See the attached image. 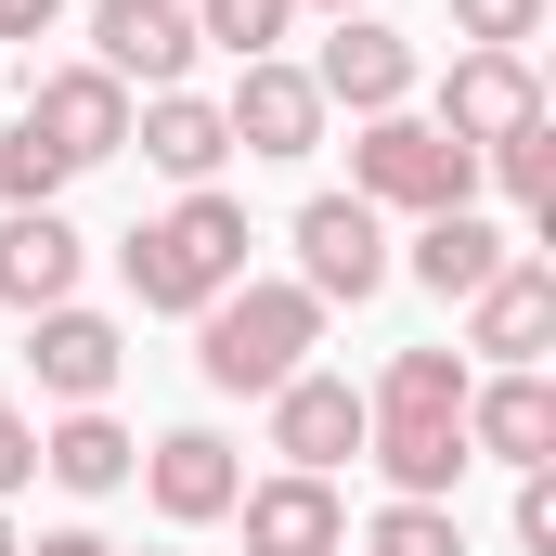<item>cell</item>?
<instances>
[{"mask_svg":"<svg viewBox=\"0 0 556 556\" xmlns=\"http://www.w3.org/2000/svg\"><path fill=\"white\" fill-rule=\"evenodd\" d=\"M130 466H142V440L104 402H78L65 427H39V479H65V492H130Z\"/></svg>","mask_w":556,"mask_h":556,"instance_id":"cell-19","label":"cell"},{"mask_svg":"<svg viewBox=\"0 0 556 556\" xmlns=\"http://www.w3.org/2000/svg\"><path fill=\"white\" fill-rule=\"evenodd\" d=\"M466 350H492V376H531L556 350V273L544 260H505V273L466 298Z\"/></svg>","mask_w":556,"mask_h":556,"instance_id":"cell-11","label":"cell"},{"mask_svg":"<svg viewBox=\"0 0 556 556\" xmlns=\"http://www.w3.org/2000/svg\"><path fill=\"white\" fill-rule=\"evenodd\" d=\"M65 26V0H0V39H52Z\"/></svg>","mask_w":556,"mask_h":556,"instance_id":"cell-28","label":"cell"},{"mask_svg":"<svg viewBox=\"0 0 556 556\" xmlns=\"http://www.w3.org/2000/svg\"><path fill=\"white\" fill-rule=\"evenodd\" d=\"M65 181H78V168H65V155H52V142L26 130V117H13V130H0V207H52V194H65Z\"/></svg>","mask_w":556,"mask_h":556,"instance_id":"cell-24","label":"cell"},{"mask_svg":"<svg viewBox=\"0 0 556 556\" xmlns=\"http://www.w3.org/2000/svg\"><path fill=\"white\" fill-rule=\"evenodd\" d=\"M311 91H324V117H337V104H350V117H389V104H415V39L376 26V13H337L324 52H311Z\"/></svg>","mask_w":556,"mask_h":556,"instance_id":"cell-6","label":"cell"},{"mask_svg":"<svg viewBox=\"0 0 556 556\" xmlns=\"http://www.w3.org/2000/svg\"><path fill=\"white\" fill-rule=\"evenodd\" d=\"M531 117H544L531 52H453V78H440V117H427V130H453L466 155H492V142L531 130Z\"/></svg>","mask_w":556,"mask_h":556,"instance_id":"cell-9","label":"cell"},{"mask_svg":"<svg viewBox=\"0 0 556 556\" xmlns=\"http://www.w3.org/2000/svg\"><path fill=\"white\" fill-rule=\"evenodd\" d=\"M194 13L181 0H91V65L117 78V91H181L194 78Z\"/></svg>","mask_w":556,"mask_h":556,"instance_id":"cell-5","label":"cell"},{"mask_svg":"<svg viewBox=\"0 0 556 556\" xmlns=\"http://www.w3.org/2000/svg\"><path fill=\"white\" fill-rule=\"evenodd\" d=\"M0 556H26V544H13V518H0Z\"/></svg>","mask_w":556,"mask_h":556,"instance_id":"cell-31","label":"cell"},{"mask_svg":"<svg viewBox=\"0 0 556 556\" xmlns=\"http://www.w3.org/2000/svg\"><path fill=\"white\" fill-rule=\"evenodd\" d=\"M39 479V427L13 415V389H0V492H26Z\"/></svg>","mask_w":556,"mask_h":556,"instance_id":"cell-27","label":"cell"},{"mask_svg":"<svg viewBox=\"0 0 556 556\" xmlns=\"http://www.w3.org/2000/svg\"><path fill=\"white\" fill-rule=\"evenodd\" d=\"M26 363H39V389L78 415V402H104V389H117V363H130V350H117V324H104V311H78V298H65V311H26Z\"/></svg>","mask_w":556,"mask_h":556,"instance_id":"cell-14","label":"cell"},{"mask_svg":"<svg viewBox=\"0 0 556 556\" xmlns=\"http://www.w3.org/2000/svg\"><path fill=\"white\" fill-rule=\"evenodd\" d=\"M479 168H492V181H505V194H518V207L544 220V207H556V117H531V130H505L492 155H479Z\"/></svg>","mask_w":556,"mask_h":556,"instance_id":"cell-21","label":"cell"},{"mask_svg":"<svg viewBox=\"0 0 556 556\" xmlns=\"http://www.w3.org/2000/svg\"><path fill=\"white\" fill-rule=\"evenodd\" d=\"M26 556H117V544H104V531H39Z\"/></svg>","mask_w":556,"mask_h":556,"instance_id":"cell-29","label":"cell"},{"mask_svg":"<svg viewBox=\"0 0 556 556\" xmlns=\"http://www.w3.org/2000/svg\"><path fill=\"white\" fill-rule=\"evenodd\" d=\"M233 518H247V556H350V505H337V479H260V492H233Z\"/></svg>","mask_w":556,"mask_h":556,"instance_id":"cell-13","label":"cell"},{"mask_svg":"<svg viewBox=\"0 0 556 556\" xmlns=\"http://www.w3.org/2000/svg\"><path fill=\"white\" fill-rule=\"evenodd\" d=\"M130 479L155 492V518H168V531H207V518H233V492H247V466H233V440H220V427H168V440H142Z\"/></svg>","mask_w":556,"mask_h":556,"instance_id":"cell-7","label":"cell"},{"mask_svg":"<svg viewBox=\"0 0 556 556\" xmlns=\"http://www.w3.org/2000/svg\"><path fill=\"white\" fill-rule=\"evenodd\" d=\"M117 273H130L142 311H207L220 285H247V207L220 181H194L168 220H142L130 247H117Z\"/></svg>","mask_w":556,"mask_h":556,"instance_id":"cell-2","label":"cell"},{"mask_svg":"<svg viewBox=\"0 0 556 556\" xmlns=\"http://www.w3.org/2000/svg\"><path fill=\"white\" fill-rule=\"evenodd\" d=\"M273 453L298 479H337V466L363 453V389H350V376H285L273 389Z\"/></svg>","mask_w":556,"mask_h":556,"instance_id":"cell-12","label":"cell"},{"mask_svg":"<svg viewBox=\"0 0 556 556\" xmlns=\"http://www.w3.org/2000/svg\"><path fill=\"white\" fill-rule=\"evenodd\" d=\"M466 389H479L466 350H402V363L363 389V415H466Z\"/></svg>","mask_w":556,"mask_h":556,"instance_id":"cell-20","label":"cell"},{"mask_svg":"<svg viewBox=\"0 0 556 556\" xmlns=\"http://www.w3.org/2000/svg\"><path fill=\"white\" fill-rule=\"evenodd\" d=\"M26 130L52 142L65 168H104V155L130 142V91H117L104 65H52V78L26 91Z\"/></svg>","mask_w":556,"mask_h":556,"instance_id":"cell-10","label":"cell"},{"mask_svg":"<svg viewBox=\"0 0 556 556\" xmlns=\"http://www.w3.org/2000/svg\"><path fill=\"white\" fill-rule=\"evenodd\" d=\"M78 233H65V207H13L0 220V311H65L78 298Z\"/></svg>","mask_w":556,"mask_h":556,"instance_id":"cell-16","label":"cell"},{"mask_svg":"<svg viewBox=\"0 0 556 556\" xmlns=\"http://www.w3.org/2000/svg\"><path fill=\"white\" fill-rule=\"evenodd\" d=\"M298 13H363V0H298Z\"/></svg>","mask_w":556,"mask_h":556,"instance_id":"cell-30","label":"cell"},{"mask_svg":"<svg viewBox=\"0 0 556 556\" xmlns=\"http://www.w3.org/2000/svg\"><path fill=\"white\" fill-rule=\"evenodd\" d=\"M505 260H518V233H505V220H479V207L415 220V285H427V298H479Z\"/></svg>","mask_w":556,"mask_h":556,"instance_id":"cell-18","label":"cell"},{"mask_svg":"<svg viewBox=\"0 0 556 556\" xmlns=\"http://www.w3.org/2000/svg\"><path fill=\"white\" fill-rule=\"evenodd\" d=\"M311 350H324V298L311 285H220L194 311V376L220 402H273L285 376H311Z\"/></svg>","mask_w":556,"mask_h":556,"instance_id":"cell-1","label":"cell"},{"mask_svg":"<svg viewBox=\"0 0 556 556\" xmlns=\"http://www.w3.org/2000/svg\"><path fill=\"white\" fill-rule=\"evenodd\" d=\"M518 544L556 556V466H518Z\"/></svg>","mask_w":556,"mask_h":556,"instance_id":"cell-26","label":"cell"},{"mask_svg":"<svg viewBox=\"0 0 556 556\" xmlns=\"http://www.w3.org/2000/svg\"><path fill=\"white\" fill-rule=\"evenodd\" d=\"M466 453H492V466H556V389H544V363L466 389Z\"/></svg>","mask_w":556,"mask_h":556,"instance_id":"cell-15","label":"cell"},{"mask_svg":"<svg viewBox=\"0 0 556 556\" xmlns=\"http://www.w3.org/2000/svg\"><path fill=\"white\" fill-rule=\"evenodd\" d=\"M285 26H298V0H194V39H220L233 65H260Z\"/></svg>","mask_w":556,"mask_h":556,"instance_id":"cell-22","label":"cell"},{"mask_svg":"<svg viewBox=\"0 0 556 556\" xmlns=\"http://www.w3.org/2000/svg\"><path fill=\"white\" fill-rule=\"evenodd\" d=\"M453 26H466V52H531L544 0H453Z\"/></svg>","mask_w":556,"mask_h":556,"instance_id":"cell-25","label":"cell"},{"mask_svg":"<svg viewBox=\"0 0 556 556\" xmlns=\"http://www.w3.org/2000/svg\"><path fill=\"white\" fill-rule=\"evenodd\" d=\"M350 194H363L376 220H389V207H402V220H440V207L479 194V155H466L453 130H427L415 104H389V117L350 130Z\"/></svg>","mask_w":556,"mask_h":556,"instance_id":"cell-3","label":"cell"},{"mask_svg":"<svg viewBox=\"0 0 556 556\" xmlns=\"http://www.w3.org/2000/svg\"><path fill=\"white\" fill-rule=\"evenodd\" d=\"M363 556H466V531H453V505H376V531H363Z\"/></svg>","mask_w":556,"mask_h":556,"instance_id":"cell-23","label":"cell"},{"mask_svg":"<svg viewBox=\"0 0 556 556\" xmlns=\"http://www.w3.org/2000/svg\"><path fill=\"white\" fill-rule=\"evenodd\" d=\"M220 130H233V155H311V142H324V91H311V65H285V52L233 65Z\"/></svg>","mask_w":556,"mask_h":556,"instance_id":"cell-8","label":"cell"},{"mask_svg":"<svg viewBox=\"0 0 556 556\" xmlns=\"http://www.w3.org/2000/svg\"><path fill=\"white\" fill-rule=\"evenodd\" d=\"M298 285H311L324 311H337V298L363 311V298L389 285V220H376L363 194H311V207H298Z\"/></svg>","mask_w":556,"mask_h":556,"instance_id":"cell-4","label":"cell"},{"mask_svg":"<svg viewBox=\"0 0 556 556\" xmlns=\"http://www.w3.org/2000/svg\"><path fill=\"white\" fill-rule=\"evenodd\" d=\"M130 142L181 181V194H194V181H220V155H233V130H220V104H207V91H142Z\"/></svg>","mask_w":556,"mask_h":556,"instance_id":"cell-17","label":"cell"}]
</instances>
